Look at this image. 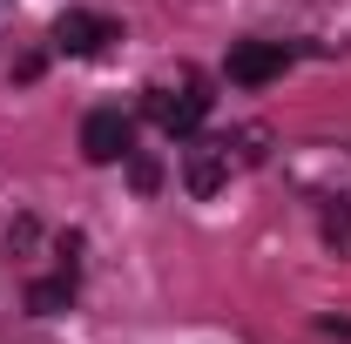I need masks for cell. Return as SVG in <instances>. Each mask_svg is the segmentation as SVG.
Here are the masks:
<instances>
[{
    "label": "cell",
    "mask_w": 351,
    "mask_h": 344,
    "mask_svg": "<svg viewBox=\"0 0 351 344\" xmlns=\"http://www.w3.org/2000/svg\"><path fill=\"white\" fill-rule=\"evenodd\" d=\"M129 182L142 189V196H149V189L162 182V169H156V156H135V149H129Z\"/></svg>",
    "instance_id": "52a82bcc"
},
{
    "label": "cell",
    "mask_w": 351,
    "mask_h": 344,
    "mask_svg": "<svg viewBox=\"0 0 351 344\" xmlns=\"http://www.w3.org/2000/svg\"><path fill=\"white\" fill-rule=\"evenodd\" d=\"M230 182V142H189L182 149V189L189 196H217Z\"/></svg>",
    "instance_id": "277c9868"
},
{
    "label": "cell",
    "mask_w": 351,
    "mask_h": 344,
    "mask_svg": "<svg viewBox=\"0 0 351 344\" xmlns=\"http://www.w3.org/2000/svg\"><path fill=\"white\" fill-rule=\"evenodd\" d=\"M135 149V129L122 108H88L82 115V156L95 162V169H108V162H129Z\"/></svg>",
    "instance_id": "6da1fadb"
},
{
    "label": "cell",
    "mask_w": 351,
    "mask_h": 344,
    "mask_svg": "<svg viewBox=\"0 0 351 344\" xmlns=\"http://www.w3.org/2000/svg\"><path fill=\"white\" fill-rule=\"evenodd\" d=\"M68 304H75V270L41 277V284L27 291V310H34V317H54V310H68Z\"/></svg>",
    "instance_id": "8992f818"
},
{
    "label": "cell",
    "mask_w": 351,
    "mask_h": 344,
    "mask_svg": "<svg viewBox=\"0 0 351 344\" xmlns=\"http://www.w3.org/2000/svg\"><path fill=\"white\" fill-rule=\"evenodd\" d=\"M115 41V21L108 14H61L54 21V54H101V47Z\"/></svg>",
    "instance_id": "5b68a950"
},
{
    "label": "cell",
    "mask_w": 351,
    "mask_h": 344,
    "mask_svg": "<svg viewBox=\"0 0 351 344\" xmlns=\"http://www.w3.org/2000/svg\"><path fill=\"white\" fill-rule=\"evenodd\" d=\"M324 331H331V338H345V344H351V324H345V317H324Z\"/></svg>",
    "instance_id": "ba28073f"
},
{
    "label": "cell",
    "mask_w": 351,
    "mask_h": 344,
    "mask_svg": "<svg viewBox=\"0 0 351 344\" xmlns=\"http://www.w3.org/2000/svg\"><path fill=\"white\" fill-rule=\"evenodd\" d=\"M203 115H210V95L196 82H182V88H149V122L162 135H196L203 129Z\"/></svg>",
    "instance_id": "7a4b0ae2"
},
{
    "label": "cell",
    "mask_w": 351,
    "mask_h": 344,
    "mask_svg": "<svg viewBox=\"0 0 351 344\" xmlns=\"http://www.w3.org/2000/svg\"><path fill=\"white\" fill-rule=\"evenodd\" d=\"M291 61H298V47H284V41H237L230 61H223V75L237 88H263V82H277Z\"/></svg>",
    "instance_id": "3957f363"
}]
</instances>
